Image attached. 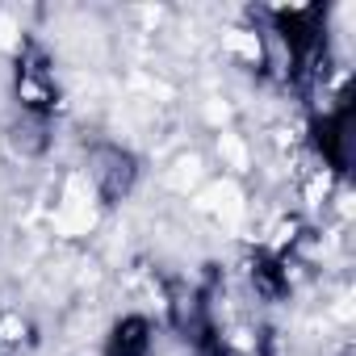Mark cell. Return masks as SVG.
Listing matches in <instances>:
<instances>
[{"mask_svg": "<svg viewBox=\"0 0 356 356\" xmlns=\"http://www.w3.org/2000/svg\"><path fill=\"white\" fill-rule=\"evenodd\" d=\"M97 227V210H92V197H88V185H84V176H72L67 181V197L55 214V231L76 239V235H88Z\"/></svg>", "mask_w": 356, "mask_h": 356, "instance_id": "cell-1", "label": "cell"}, {"mask_svg": "<svg viewBox=\"0 0 356 356\" xmlns=\"http://www.w3.org/2000/svg\"><path fill=\"white\" fill-rule=\"evenodd\" d=\"M197 206L214 210V214H218V222H222L227 231H239V222H243V193H239V185H235V181H218V185H210V189L202 193V202H197Z\"/></svg>", "mask_w": 356, "mask_h": 356, "instance_id": "cell-2", "label": "cell"}, {"mask_svg": "<svg viewBox=\"0 0 356 356\" xmlns=\"http://www.w3.org/2000/svg\"><path fill=\"white\" fill-rule=\"evenodd\" d=\"M222 47H227L231 55L248 59V63H256V59H260V38H256V34H248V30H227V34H222Z\"/></svg>", "mask_w": 356, "mask_h": 356, "instance_id": "cell-3", "label": "cell"}, {"mask_svg": "<svg viewBox=\"0 0 356 356\" xmlns=\"http://www.w3.org/2000/svg\"><path fill=\"white\" fill-rule=\"evenodd\" d=\"M197 176H202V159H197V155H185L181 163L168 172V185H172V189H181V193H189V189L197 185Z\"/></svg>", "mask_w": 356, "mask_h": 356, "instance_id": "cell-4", "label": "cell"}, {"mask_svg": "<svg viewBox=\"0 0 356 356\" xmlns=\"http://www.w3.org/2000/svg\"><path fill=\"white\" fill-rule=\"evenodd\" d=\"M218 155L235 168V172H243L252 159H248V143L239 138V134H218Z\"/></svg>", "mask_w": 356, "mask_h": 356, "instance_id": "cell-5", "label": "cell"}, {"mask_svg": "<svg viewBox=\"0 0 356 356\" xmlns=\"http://www.w3.org/2000/svg\"><path fill=\"white\" fill-rule=\"evenodd\" d=\"M17 22L9 17V13H0V51H17Z\"/></svg>", "mask_w": 356, "mask_h": 356, "instance_id": "cell-6", "label": "cell"}, {"mask_svg": "<svg viewBox=\"0 0 356 356\" xmlns=\"http://www.w3.org/2000/svg\"><path fill=\"white\" fill-rule=\"evenodd\" d=\"M206 118H210V122H214V126H222V122H227V118H231V109H227V105H222V101H210V109H206Z\"/></svg>", "mask_w": 356, "mask_h": 356, "instance_id": "cell-7", "label": "cell"}, {"mask_svg": "<svg viewBox=\"0 0 356 356\" xmlns=\"http://www.w3.org/2000/svg\"><path fill=\"white\" fill-rule=\"evenodd\" d=\"M22 335V323L17 318H5V323H0V339H17Z\"/></svg>", "mask_w": 356, "mask_h": 356, "instance_id": "cell-8", "label": "cell"}]
</instances>
